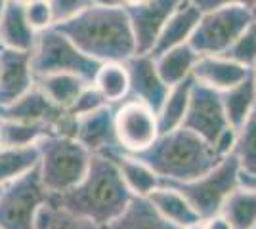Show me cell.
<instances>
[{
    "mask_svg": "<svg viewBox=\"0 0 256 229\" xmlns=\"http://www.w3.org/2000/svg\"><path fill=\"white\" fill-rule=\"evenodd\" d=\"M84 55L98 63H124L136 55V42L126 11L117 4L94 2L76 15L54 25Z\"/></svg>",
    "mask_w": 256,
    "mask_h": 229,
    "instance_id": "cell-1",
    "label": "cell"
},
{
    "mask_svg": "<svg viewBox=\"0 0 256 229\" xmlns=\"http://www.w3.org/2000/svg\"><path fill=\"white\" fill-rule=\"evenodd\" d=\"M96 2H102V0H96Z\"/></svg>",
    "mask_w": 256,
    "mask_h": 229,
    "instance_id": "cell-45",
    "label": "cell"
},
{
    "mask_svg": "<svg viewBox=\"0 0 256 229\" xmlns=\"http://www.w3.org/2000/svg\"><path fill=\"white\" fill-rule=\"evenodd\" d=\"M102 229H180L155 210L148 197H132L128 207Z\"/></svg>",
    "mask_w": 256,
    "mask_h": 229,
    "instance_id": "cell-21",
    "label": "cell"
},
{
    "mask_svg": "<svg viewBox=\"0 0 256 229\" xmlns=\"http://www.w3.org/2000/svg\"><path fill=\"white\" fill-rule=\"evenodd\" d=\"M34 78L54 73H71L92 84L102 63L84 55L62 31L48 27L36 33V42L31 52Z\"/></svg>",
    "mask_w": 256,
    "mask_h": 229,
    "instance_id": "cell-5",
    "label": "cell"
},
{
    "mask_svg": "<svg viewBox=\"0 0 256 229\" xmlns=\"http://www.w3.org/2000/svg\"><path fill=\"white\" fill-rule=\"evenodd\" d=\"M6 2H8V0H0V15H2V10H4V6H6Z\"/></svg>",
    "mask_w": 256,
    "mask_h": 229,
    "instance_id": "cell-40",
    "label": "cell"
},
{
    "mask_svg": "<svg viewBox=\"0 0 256 229\" xmlns=\"http://www.w3.org/2000/svg\"><path fill=\"white\" fill-rule=\"evenodd\" d=\"M113 159V163L117 164L118 174L122 178V182L126 184L128 191L134 197H148L151 191H155L162 184L160 178L146 163L138 161L136 157L128 155V153L115 149V151L104 153Z\"/></svg>",
    "mask_w": 256,
    "mask_h": 229,
    "instance_id": "cell-20",
    "label": "cell"
},
{
    "mask_svg": "<svg viewBox=\"0 0 256 229\" xmlns=\"http://www.w3.org/2000/svg\"><path fill=\"white\" fill-rule=\"evenodd\" d=\"M220 94H222V103H224L228 122L234 130H237L256 107L254 73L248 78H245L243 82H239L237 86L220 92Z\"/></svg>",
    "mask_w": 256,
    "mask_h": 229,
    "instance_id": "cell-27",
    "label": "cell"
},
{
    "mask_svg": "<svg viewBox=\"0 0 256 229\" xmlns=\"http://www.w3.org/2000/svg\"><path fill=\"white\" fill-rule=\"evenodd\" d=\"M197 59H199V54L193 50L192 46L182 44V46L170 48V50L157 55L155 65H157V71H159L160 78L164 80V84L170 88L192 76Z\"/></svg>",
    "mask_w": 256,
    "mask_h": 229,
    "instance_id": "cell-24",
    "label": "cell"
},
{
    "mask_svg": "<svg viewBox=\"0 0 256 229\" xmlns=\"http://www.w3.org/2000/svg\"><path fill=\"white\" fill-rule=\"evenodd\" d=\"M115 134L120 151H144L159 138L157 113L138 99H126L115 107Z\"/></svg>",
    "mask_w": 256,
    "mask_h": 229,
    "instance_id": "cell-10",
    "label": "cell"
},
{
    "mask_svg": "<svg viewBox=\"0 0 256 229\" xmlns=\"http://www.w3.org/2000/svg\"><path fill=\"white\" fill-rule=\"evenodd\" d=\"M104 105H109V103L102 98V94L98 92L96 88L92 86V84H88V86L80 92V96L76 98V101L73 103V107L69 109V113L76 119V117L86 115V113H92V111L100 109V107H104Z\"/></svg>",
    "mask_w": 256,
    "mask_h": 229,
    "instance_id": "cell-34",
    "label": "cell"
},
{
    "mask_svg": "<svg viewBox=\"0 0 256 229\" xmlns=\"http://www.w3.org/2000/svg\"><path fill=\"white\" fill-rule=\"evenodd\" d=\"M239 174H241L239 163L234 153H230L212 170H208L201 178L184 184H168V186H174L190 201L199 218L208 220L220 214L226 199L239 187Z\"/></svg>",
    "mask_w": 256,
    "mask_h": 229,
    "instance_id": "cell-7",
    "label": "cell"
},
{
    "mask_svg": "<svg viewBox=\"0 0 256 229\" xmlns=\"http://www.w3.org/2000/svg\"><path fill=\"white\" fill-rule=\"evenodd\" d=\"M34 86L31 52L0 46V107H6Z\"/></svg>",
    "mask_w": 256,
    "mask_h": 229,
    "instance_id": "cell-14",
    "label": "cell"
},
{
    "mask_svg": "<svg viewBox=\"0 0 256 229\" xmlns=\"http://www.w3.org/2000/svg\"><path fill=\"white\" fill-rule=\"evenodd\" d=\"M199 17H201V10L193 2L184 0L180 6L172 11L168 21L164 23L159 38H157V42L151 50V55L157 57L162 52L170 50V48L190 42L193 31H195V27L199 23Z\"/></svg>",
    "mask_w": 256,
    "mask_h": 229,
    "instance_id": "cell-17",
    "label": "cell"
},
{
    "mask_svg": "<svg viewBox=\"0 0 256 229\" xmlns=\"http://www.w3.org/2000/svg\"><path fill=\"white\" fill-rule=\"evenodd\" d=\"M254 19H256V15H254Z\"/></svg>",
    "mask_w": 256,
    "mask_h": 229,
    "instance_id": "cell-46",
    "label": "cell"
},
{
    "mask_svg": "<svg viewBox=\"0 0 256 229\" xmlns=\"http://www.w3.org/2000/svg\"><path fill=\"white\" fill-rule=\"evenodd\" d=\"M182 128L197 134L201 140L214 145V142L228 128H232L226 117L222 94L199 82H193L188 111L182 120Z\"/></svg>",
    "mask_w": 256,
    "mask_h": 229,
    "instance_id": "cell-9",
    "label": "cell"
},
{
    "mask_svg": "<svg viewBox=\"0 0 256 229\" xmlns=\"http://www.w3.org/2000/svg\"><path fill=\"white\" fill-rule=\"evenodd\" d=\"M132 197L113 159L92 153L84 178L69 191L50 195V203L104 228L128 207Z\"/></svg>",
    "mask_w": 256,
    "mask_h": 229,
    "instance_id": "cell-2",
    "label": "cell"
},
{
    "mask_svg": "<svg viewBox=\"0 0 256 229\" xmlns=\"http://www.w3.org/2000/svg\"><path fill=\"white\" fill-rule=\"evenodd\" d=\"M90 82H86L84 78L71 73H54V75L38 76L34 78V86L42 92L46 98L58 107L69 111L73 107L76 98L80 96V92L88 86Z\"/></svg>",
    "mask_w": 256,
    "mask_h": 229,
    "instance_id": "cell-23",
    "label": "cell"
},
{
    "mask_svg": "<svg viewBox=\"0 0 256 229\" xmlns=\"http://www.w3.org/2000/svg\"><path fill=\"white\" fill-rule=\"evenodd\" d=\"M254 71L246 67L234 63L222 55H199L197 63L193 67V80L216 90V92H226L230 88L237 86L245 78L252 75Z\"/></svg>",
    "mask_w": 256,
    "mask_h": 229,
    "instance_id": "cell-16",
    "label": "cell"
},
{
    "mask_svg": "<svg viewBox=\"0 0 256 229\" xmlns=\"http://www.w3.org/2000/svg\"><path fill=\"white\" fill-rule=\"evenodd\" d=\"M0 147H4V142H2V128H0Z\"/></svg>",
    "mask_w": 256,
    "mask_h": 229,
    "instance_id": "cell-42",
    "label": "cell"
},
{
    "mask_svg": "<svg viewBox=\"0 0 256 229\" xmlns=\"http://www.w3.org/2000/svg\"><path fill=\"white\" fill-rule=\"evenodd\" d=\"M252 13L256 15V0H254V4H252Z\"/></svg>",
    "mask_w": 256,
    "mask_h": 229,
    "instance_id": "cell-43",
    "label": "cell"
},
{
    "mask_svg": "<svg viewBox=\"0 0 256 229\" xmlns=\"http://www.w3.org/2000/svg\"><path fill=\"white\" fill-rule=\"evenodd\" d=\"M254 86H256V71H254Z\"/></svg>",
    "mask_w": 256,
    "mask_h": 229,
    "instance_id": "cell-44",
    "label": "cell"
},
{
    "mask_svg": "<svg viewBox=\"0 0 256 229\" xmlns=\"http://www.w3.org/2000/svg\"><path fill=\"white\" fill-rule=\"evenodd\" d=\"M184 229H203V222H201V224H195V226H190V228H184Z\"/></svg>",
    "mask_w": 256,
    "mask_h": 229,
    "instance_id": "cell-39",
    "label": "cell"
},
{
    "mask_svg": "<svg viewBox=\"0 0 256 229\" xmlns=\"http://www.w3.org/2000/svg\"><path fill=\"white\" fill-rule=\"evenodd\" d=\"M2 142L6 147H27L36 145L44 136L56 134L50 124L42 122H22V120H0Z\"/></svg>",
    "mask_w": 256,
    "mask_h": 229,
    "instance_id": "cell-30",
    "label": "cell"
},
{
    "mask_svg": "<svg viewBox=\"0 0 256 229\" xmlns=\"http://www.w3.org/2000/svg\"><path fill=\"white\" fill-rule=\"evenodd\" d=\"M220 214L234 229L256 228V187L239 186L226 199Z\"/></svg>",
    "mask_w": 256,
    "mask_h": 229,
    "instance_id": "cell-28",
    "label": "cell"
},
{
    "mask_svg": "<svg viewBox=\"0 0 256 229\" xmlns=\"http://www.w3.org/2000/svg\"><path fill=\"white\" fill-rule=\"evenodd\" d=\"M203 229H234V228L230 226V222L222 214H216L212 218L203 220Z\"/></svg>",
    "mask_w": 256,
    "mask_h": 229,
    "instance_id": "cell-37",
    "label": "cell"
},
{
    "mask_svg": "<svg viewBox=\"0 0 256 229\" xmlns=\"http://www.w3.org/2000/svg\"><path fill=\"white\" fill-rule=\"evenodd\" d=\"M124 65L130 76L128 99H138L157 113L170 88L160 78L155 65V57L151 54H136L126 59Z\"/></svg>",
    "mask_w": 256,
    "mask_h": 229,
    "instance_id": "cell-13",
    "label": "cell"
},
{
    "mask_svg": "<svg viewBox=\"0 0 256 229\" xmlns=\"http://www.w3.org/2000/svg\"><path fill=\"white\" fill-rule=\"evenodd\" d=\"M34 42L36 31L25 19L23 4L8 0L0 15V46L20 52H32Z\"/></svg>",
    "mask_w": 256,
    "mask_h": 229,
    "instance_id": "cell-19",
    "label": "cell"
},
{
    "mask_svg": "<svg viewBox=\"0 0 256 229\" xmlns=\"http://www.w3.org/2000/svg\"><path fill=\"white\" fill-rule=\"evenodd\" d=\"M38 164L36 145L27 147H0V187L27 174Z\"/></svg>",
    "mask_w": 256,
    "mask_h": 229,
    "instance_id": "cell-29",
    "label": "cell"
},
{
    "mask_svg": "<svg viewBox=\"0 0 256 229\" xmlns=\"http://www.w3.org/2000/svg\"><path fill=\"white\" fill-rule=\"evenodd\" d=\"M254 229H256V228H254Z\"/></svg>",
    "mask_w": 256,
    "mask_h": 229,
    "instance_id": "cell-48",
    "label": "cell"
},
{
    "mask_svg": "<svg viewBox=\"0 0 256 229\" xmlns=\"http://www.w3.org/2000/svg\"><path fill=\"white\" fill-rule=\"evenodd\" d=\"M193 82H195L193 76H190V78L170 86L160 109L157 111L159 134H166V132L176 130L182 126V120L186 117L188 103H190V96H192Z\"/></svg>",
    "mask_w": 256,
    "mask_h": 229,
    "instance_id": "cell-26",
    "label": "cell"
},
{
    "mask_svg": "<svg viewBox=\"0 0 256 229\" xmlns=\"http://www.w3.org/2000/svg\"><path fill=\"white\" fill-rule=\"evenodd\" d=\"M150 203L155 207V210L159 212L166 222L174 224L176 228H190L195 224H201L203 220L199 218V214L195 212V208L190 205V201L182 195L180 191L174 186L168 184H160L155 191H151Z\"/></svg>",
    "mask_w": 256,
    "mask_h": 229,
    "instance_id": "cell-18",
    "label": "cell"
},
{
    "mask_svg": "<svg viewBox=\"0 0 256 229\" xmlns=\"http://www.w3.org/2000/svg\"><path fill=\"white\" fill-rule=\"evenodd\" d=\"M252 21V8L239 4L201 11L199 23L188 44L199 55H222Z\"/></svg>",
    "mask_w": 256,
    "mask_h": 229,
    "instance_id": "cell-6",
    "label": "cell"
},
{
    "mask_svg": "<svg viewBox=\"0 0 256 229\" xmlns=\"http://www.w3.org/2000/svg\"><path fill=\"white\" fill-rule=\"evenodd\" d=\"M239 163V186L256 187V107L235 130L234 151Z\"/></svg>",
    "mask_w": 256,
    "mask_h": 229,
    "instance_id": "cell-22",
    "label": "cell"
},
{
    "mask_svg": "<svg viewBox=\"0 0 256 229\" xmlns=\"http://www.w3.org/2000/svg\"><path fill=\"white\" fill-rule=\"evenodd\" d=\"M184 0H142L122 6L134 34L136 54H151L164 23Z\"/></svg>",
    "mask_w": 256,
    "mask_h": 229,
    "instance_id": "cell-12",
    "label": "cell"
},
{
    "mask_svg": "<svg viewBox=\"0 0 256 229\" xmlns=\"http://www.w3.org/2000/svg\"><path fill=\"white\" fill-rule=\"evenodd\" d=\"M38 174L50 195H60L75 187L84 178L92 153L75 138L50 134L36 142Z\"/></svg>",
    "mask_w": 256,
    "mask_h": 229,
    "instance_id": "cell-4",
    "label": "cell"
},
{
    "mask_svg": "<svg viewBox=\"0 0 256 229\" xmlns=\"http://www.w3.org/2000/svg\"><path fill=\"white\" fill-rule=\"evenodd\" d=\"M12 2H18V4H27V2H31V0H12Z\"/></svg>",
    "mask_w": 256,
    "mask_h": 229,
    "instance_id": "cell-41",
    "label": "cell"
},
{
    "mask_svg": "<svg viewBox=\"0 0 256 229\" xmlns=\"http://www.w3.org/2000/svg\"><path fill=\"white\" fill-rule=\"evenodd\" d=\"M34 229H102L94 222L67 212L58 205H44L36 216Z\"/></svg>",
    "mask_w": 256,
    "mask_h": 229,
    "instance_id": "cell-31",
    "label": "cell"
},
{
    "mask_svg": "<svg viewBox=\"0 0 256 229\" xmlns=\"http://www.w3.org/2000/svg\"><path fill=\"white\" fill-rule=\"evenodd\" d=\"M92 86L102 94V98L109 105H118L126 101L130 94V76L126 65L118 61L102 63L92 80Z\"/></svg>",
    "mask_w": 256,
    "mask_h": 229,
    "instance_id": "cell-25",
    "label": "cell"
},
{
    "mask_svg": "<svg viewBox=\"0 0 256 229\" xmlns=\"http://www.w3.org/2000/svg\"><path fill=\"white\" fill-rule=\"evenodd\" d=\"M115 107L117 105H104L92 113L76 117L73 138L90 153H109L118 149L115 134Z\"/></svg>",
    "mask_w": 256,
    "mask_h": 229,
    "instance_id": "cell-15",
    "label": "cell"
},
{
    "mask_svg": "<svg viewBox=\"0 0 256 229\" xmlns=\"http://www.w3.org/2000/svg\"><path fill=\"white\" fill-rule=\"evenodd\" d=\"M50 203L38 166L0 189V229H34L36 216Z\"/></svg>",
    "mask_w": 256,
    "mask_h": 229,
    "instance_id": "cell-8",
    "label": "cell"
},
{
    "mask_svg": "<svg viewBox=\"0 0 256 229\" xmlns=\"http://www.w3.org/2000/svg\"><path fill=\"white\" fill-rule=\"evenodd\" d=\"M25 19L36 33H40L48 27H54V11L48 4V0H31L23 4Z\"/></svg>",
    "mask_w": 256,
    "mask_h": 229,
    "instance_id": "cell-33",
    "label": "cell"
},
{
    "mask_svg": "<svg viewBox=\"0 0 256 229\" xmlns=\"http://www.w3.org/2000/svg\"><path fill=\"white\" fill-rule=\"evenodd\" d=\"M128 155L148 164L162 184H184L197 180L224 159L214 151L210 143L182 126L159 134V138L148 149Z\"/></svg>",
    "mask_w": 256,
    "mask_h": 229,
    "instance_id": "cell-3",
    "label": "cell"
},
{
    "mask_svg": "<svg viewBox=\"0 0 256 229\" xmlns=\"http://www.w3.org/2000/svg\"><path fill=\"white\" fill-rule=\"evenodd\" d=\"M0 120H22V122H42L50 124L56 134L73 138L76 119L69 111L58 107L44 96L36 86L23 94L18 101L0 107Z\"/></svg>",
    "mask_w": 256,
    "mask_h": 229,
    "instance_id": "cell-11",
    "label": "cell"
},
{
    "mask_svg": "<svg viewBox=\"0 0 256 229\" xmlns=\"http://www.w3.org/2000/svg\"><path fill=\"white\" fill-rule=\"evenodd\" d=\"M222 57L250 71H256V19L235 38L234 44L222 54Z\"/></svg>",
    "mask_w": 256,
    "mask_h": 229,
    "instance_id": "cell-32",
    "label": "cell"
},
{
    "mask_svg": "<svg viewBox=\"0 0 256 229\" xmlns=\"http://www.w3.org/2000/svg\"><path fill=\"white\" fill-rule=\"evenodd\" d=\"M106 4H117V6H126V4H134V2H142V0H102Z\"/></svg>",
    "mask_w": 256,
    "mask_h": 229,
    "instance_id": "cell-38",
    "label": "cell"
},
{
    "mask_svg": "<svg viewBox=\"0 0 256 229\" xmlns=\"http://www.w3.org/2000/svg\"><path fill=\"white\" fill-rule=\"evenodd\" d=\"M0 189H2V187H0Z\"/></svg>",
    "mask_w": 256,
    "mask_h": 229,
    "instance_id": "cell-47",
    "label": "cell"
},
{
    "mask_svg": "<svg viewBox=\"0 0 256 229\" xmlns=\"http://www.w3.org/2000/svg\"><path fill=\"white\" fill-rule=\"evenodd\" d=\"M94 2L96 0H48V4H50V8L54 11V21L56 23H62L65 19H69V17H73L78 11L92 6Z\"/></svg>",
    "mask_w": 256,
    "mask_h": 229,
    "instance_id": "cell-35",
    "label": "cell"
},
{
    "mask_svg": "<svg viewBox=\"0 0 256 229\" xmlns=\"http://www.w3.org/2000/svg\"><path fill=\"white\" fill-rule=\"evenodd\" d=\"M190 2H193L201 11L222 8V6H232V4H239V6H248V8H252V4H254V0H190Z\"/></svg>",
    "mask_w": 256,
    "mask_h": 229,
    "instance_id": "cell-36",
    "label": "cell"
}]
</instances>
